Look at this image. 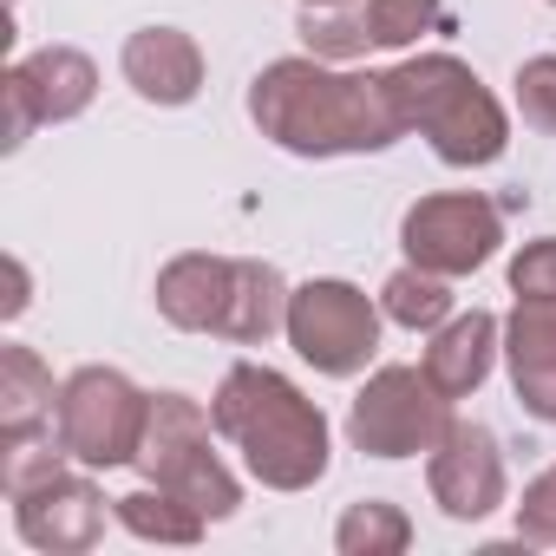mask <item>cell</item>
Here are the masks:
<instances>
[{
    "label": "cell",
    "instance_id": "cell-1",
    "mask_svg": "<svg viewBox=\"0 0 556 556\" xmlns=\"http://www.w3.org/2000/svg\"><path fill=\"white\" fill-rule=\"evenodd\" d=\"M249 125L289 157H367L406 138L387 73H354L315 53L268 60L249 79Z\"/></svg>",
    "mask_w": 556,
    "mask_h": 556
},
{
    "label": "cell",
    "instance_id": "cell-2",
    "mask_svg": "<svg viewBox=\"0 0 556 556\" xmlns=\"http://www.w3.org/2000/svg\"><path fill=\"white\" fill-rule=\"evenodd\" d=\"M216 439H229L262 491H315L334 465L328 413L262 361H236L210 393Z\"/></svg>",
    "mask_w": 556,
    "mask_h": 556
},
{
    "label": "cell",
    "instance_id": "cell-3",
    "mask_svg": "<svg viewBox=\"0 0 556 556\" xmlns=\"http://www.w3.org/2000/svg\"><path fill=\"white\" fill-rule=\"evenodd\" d=\"M387 86H393V105H400L406 131H419L439 164L484 170V164H497L510 151L504 99L458 53H413V60L387 66Z\"/></svg>",
    "mask_w": 556,
    "mask_h": 556
},
{
    "label": "cell",
    "instance_id": "cell-4",
    "mask_svg": "<svg viewBox=\"0 0 556 556\" xmlns=\"http://www.w3.org/2000/svg\"><path fill=\"white\" fill-rule=\"evenodd\" d=\"M210 432H216V419L190 393H151V419H144V445H138L131 471L144 484L177 491L210 523H229L242 510V478L223 465V452L210 445Z\"/></svg>",
    "mask_w": 556,
    "mask_h": 556
},
{
    "label": "cell",
    "instance_id": "cell-5",
    "mask_svg": "<svg viewBox=\"0 0 556 556\" xmlns=\"http://www.w3.org/2000/svg\"><path fill=\"white\" fill-rule=\"evenodd\" d=\"M144 419H151V393L118 367H73L60 380L53 432L66 458L86 471H125L144 445Z\"/></svg>",
    "mask_w": 556,
    "mask_h": 556
},
{
    "label": "cell",
    "instance_id": "cell-6",
    "mask_svg": "<svg viewBox=\"0 0 556 556\" xmlns=\"http://www.w3.org/2000/svg\"><path fill=\"white\" fill-rule=\"evenodd\" d=\"M452 406L458 400H445L426 367H406V361L374 367L348 406V445L367 458H419L452 432V419H458Z\"/></svg>",
    "mask_w": 556,
    "mask_h": 556
},
{
    "label": "cell",
    "instance_id": "cell-7",
    "mask_svg": "<svg viewBox=\"0 0 556 556\" xmlns=\"http://www.w3.org/2000/svg\"><path fill=\"white\" fill-rule=\"evenodd\" d=\"M380 302L354 282H341V275H315V282H302L289 295V348L321 374V380H354L374 367L380 354Z\"/></svg>",
    "mask_w": 556,
    "mask_h": 556
},
{
    "label": "cell",
    "instance_id": "cell-8",
    "mask_svg": "<svg viewBox=\"0 0 556 556\" xmlns=\"http://www.w3.org/2000/svg\"><path fill=\"white\" fill-rule=\"evenodd\" d=\"M504 242V216L491 197L478 190H439V197H419L406 216H400V249L406 262L445 275V282H458V275H478Z\"/></svg>",
    "mask_w": 556,
    "mask_h": 556
},
{
    "label": "cell",
    "instance_id": "cell-9",
    "mask_svg": "<svg viewBox=\"0 0 556 556\" xmlns=\"http://www.w3.org/2000/svg\"><path fill=\"white\" fill-rule=\"evenodd\" d=\"M0 99H8V138L0 151H21L40 125H73L92 112L99 99V66L79 47H34L27 60H14L0 73Z\"/></svg>",
    "mask_w": 556,
    "mask_h": 556
},
{
    "label": "cell",
    "instance_id": "cell-10",
    "mask_svg": "<svg viewBox=\"0 0 556 556\" xmlns=\"http://www.w3.org/2000/svg\"><path fill=\"white\" fill-rule=\"evenodd\" d=\"M445 21V0H334L302 8V47L315 60H367V53H406Z\"/></svg>",
    "mask_w": 556,
    "mask_h": 556
},
{
    "label": "cell",
    "instance_id": "cell-11",
    "mask_svg": "<svg viewBox=\"0 0 556 556\" xmlns=\"http://www.w3.org/2000/svg\"><path fill=\"white\" fill-rule=\"evenodd\" d=\"M8 504H14L21 543L40 549V556H79V549H92L105 536V491L92 484L86 465L73 471V458L60 471L34 478L27 491H14Z\"/></svg>",
    "mask_w": 556,
    "mask_h": 556
},
{
    "label": "cell",
    "instance_id": "cell-12",
    "mask_svg": "<svg viewBox=\"0 0 556 556\" xmlns=\"http://www.w3.org/2000/svg\"><path fill=\"white\" fill-rule=\"evenodd\" d=\"M426 491L452 523H478L504 504L510 478H504V445L491 426L478 419H452V432L426 452Z\"/></svg>",
    "mask_w": 556,
    "mask_h": 556
},
{
    "label": "cell",
    "instance_id": "cell-13",
    "mask_svg": "<svg viewBox=\"0 0 556 556\" xmlns=\"http://www.w3.org/2000/svg\"><path fill=\"white\" fill-rule=\"evenodd\" d=\"M118 73L125 86L157 105V112H177L203 92V47L184 34V27H138L118 53Z\"/></svg>",
    "mask_w": 556,
    "mask_h": 556
},
{
    "label": "cell",
    "instance_id": "cell-14",
    "mask_svg": "<svg viewBox=\"0 0 556 556\" xmlns=\"http://www.w3.org/2000/svg\"><path fill=\"white\" fill-rule=\"evenodd\" d=\"M497 354H504V321H497L491 308H471V315H452L445 328H432L419 367L432 374V387H439L445 400H471V393L491 380Z\"/></svg>",
    "mask_w": 556,
    "mask_h": 556
},
{
    "label": "cell",
    "instance_id": "cell-15",
    "mask_svg": "<svg viewBox=\"0 0 556 556\" xmlns=\"http://www.w3.org/2000/svg\"><path fill=\"white\" fill-rule=\"evenodd\" d=\"M504 367L523 413L556 426V302H517L504 315Z\"/></svg>",
    "mask_w": 556,
    "mask_h": 556
},
{
    "label": "cell",
    "instance_id": "cell-16",
    "mask_svg": "<svg viewBox=\"0 0 556 556\" xmlns=\"http://www.w3.org/2000/svg\"><path fill=\"white\" fill-rule=\"evenodd\" d=\"M229 268L236 255H210V249H184L157 268V315L177 328V334H216L223 321V302H229Z\"/></svg>",
    "mask_w": 556,
    "mask_h": 556
},
{
    "label": "cell",
    "instance_id": "cell-17",
    "mask_svg": "<svg viewBox=\"0 0 556 556\" xmlns=\"http://www.w3.org/2000/svg\"><path fill=\"white\" fill-rule=\"evenodd\" d=\"M289 282H282V268L262 262V255H236L229 268V302H223V321L216 334L236 341V348H262L268 334H282L289 328Z\"/></svg>",
    "mask_w": 556,
    "mask_h": 556
},
{
    "label": "cell",
    "instance_id": "cell-18",
    "mask_svg": "<svg viewBox=\"0 0 556 556\" xmlns=\"http://www.w3.org/2000/svg\"><path fill=\"white\" fill-rule=\"evenodd\" d=\"M60 419V387H53V367L8 341L0 348V445H14V439H47Z\"/></svg>",
    "mask_w": 556,
    "mask_h": 556
},
{
    "label": "cell",
    "instance_id": "cell-19",
    "mask_svg": "<svg viewBox=\"0 0 556 556\" xmlns=\"http://www.w3.org/2000/svg\"><path fill=\"white\" fill-rule=\"evenodd\" d=\"M112 517L138 543H203V530H210V517L197 504H184L177 491H164V484H138V491L112 497Z\"/></svg>",
    "mask_w": 556,
    "mask_h": 556
},
{
    "label": "cell",
    "instance_id": "cell-20",
    "mask_svg": "<svg viewBox=\"0 0 556 556\" xmlns=\"http://www.w3.org/2000/svg\"><path fill=\"white\" fill-rule=\"evenodd\" d=\"M380 315L393 328H406V334H432V328L452 321V282H445V275H432V268H419V262H406V268L387 275Z\"/></svg>",
    "mask_w": 556,
    "mask_h": 556
},
{
    "label": "cell",
    "instance_id": "cell-21",
    "mask_svg": "<svg viewBox=\"0 0 556 556\" xmlns=\"http://www.w3.org/2000/svg\"><path fill=\"white\" fill-rule=\"evenodd\" d=\"M406 543H413V517L400 504H387V497H361L334 523V549L341 556H400Z\"/></svg>",
    "mask_w": 556,
    "mask_h": 556
},
{
    "label": "cell",
    "instance_id": "cell-22",
    "mask_svg": "<svg viewBox=\"0 0 556 556\" xmlns=\"http://www.w3.org/2000/svg\"><path fill=\"white\" fill-rule=\"evenodd\" d=\"M510 86H517V112H523V125L556 138V53H536V60H523Z\"/></svg>",
    "mask_w": 556,
    "mask_h": 556
},
{
    "label": "cell",
    "instance_id": "cell-23",
    "mask_svg": "<svg viewBox=\"0 0 556 556\" xmlns=\"http://www.w3.org/2000/svg\"><path fill=\"white\" fill-rule=\"evenodd\" d=\"M510 295L517 302H556V236H536L510 255Z\"/></svg>",
    "mask_w": 556,
    "mask_h": 556
},
{
    "label": "cell",
    "instance_id": "cell-24",
    "mask_svg": "<svg viewBox=\"0 0 556 556\" xmlns=\"http://www.w3.org/2000/svg\"><path fill=\"white\" fill-rule=\"evenodd\" d=\"M517 543H536V549L556 543V465H543L523 484V497H517Z\"/></svg>",
    "mask_w": 556,
    "mask_h": 556
},
{
    "label": "cell",
    "instance_id": "cell-25",
    "mask_svg": "<svg viewBox=\"0 0 556 556\" xmlns=\"http://www.w3.org/2000/svg\"><path fill=\"white\" fill-rule=\"evenodd\" d=\"M8 282H14V295H8V308H0V315L21 321V315H27V302H34V282H27V262H21V255H8Z\"/></svg>",
    "mask_w": 556,
    "mask_h": 556
},
{
    "label": "cell",
    "instance_id": "cell-26",
    "mask_svg": "<svg viewBox=\"0 0 556 556\" xmlns=\"http://www.w3.org/2000/svg\"><path fill=\"white\" fill-rule=\"evenodd\" d=\"M302 8H334V0H302Z\"/></svg>",
    "mask_w": 556,
    "mask_h": 556
},
{
    "label": "cell",
    "instance_id": "cell-27",
    "mask_svg": "<svg viewBox=\"0 0 556 556\" xmlns=\"http://www.w3.org/2000/svg\"><path fill=\"white\" fill-rule=\"evenodd\" d=\"M543 8H556V0H543Z\"/></svg>",
    "mask_w": 556,
    "mask_h": 556
}]
</instances>
